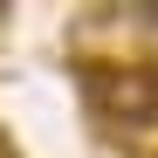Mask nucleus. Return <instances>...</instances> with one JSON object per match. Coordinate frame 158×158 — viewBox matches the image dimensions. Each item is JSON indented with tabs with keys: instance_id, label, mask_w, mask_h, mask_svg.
Here are the masks:
<instances>
[{
	"instance_id": "2",
	"label": "nucleus",
	"mask_w": 158,
	"mask_h": 158,
	"mask_svg": "<svg viewBox=\"0 0 158 158\" xmlns=\"http://www.w3.org/2000/svg\"><path fill=\"white\" fill-rule=\"evenodd\" d=\"M138 14H144V21H151V28H158V0H144V7H138Z\"/></svg>"
},
{
	"instance_id": "1",
	"label": "nucleus",
	"mask_w": 158,
	"mask_h": 158,
	"mask_svg": "<svg viewBox=\"0 0 158 158\" xmlns=\"http://www.w3.org/2000/svg\"><path fill=\"white\" fill-rule=\"evenodd\" d=\"M83 96L103 124H124V131H144L158 124V62H117V69H89L83 76Z\"/></svg>"
},
{
	"instance_id": "3",
	"label": "nucleus",
	"mask_w": 158,
	"mask_h": 158,
	"mask_svg": "<svg viewBox=\"0 0 158 158\" xmlns=\"http://www.w3.org/2000/svg\"><path fill=\"white\" fill-rule=\"evenodd\" d=\"M0 158H14V151H0Z\"/></svg>"
}]
</instances>
